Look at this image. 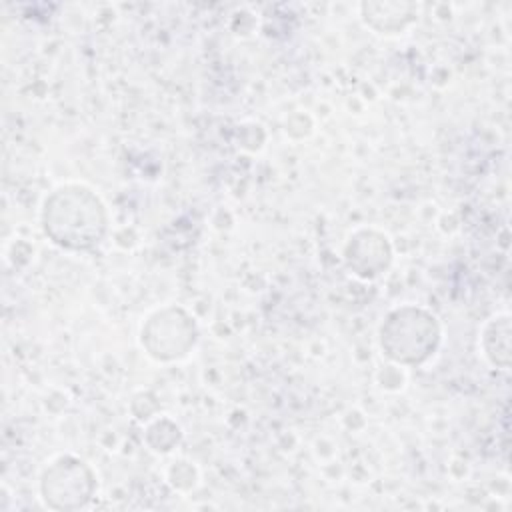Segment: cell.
<instances>
[{"label":"cell","mask_w":512,"mask_h":512,"mask_svg":"<svg viewBox=\"0 0 512 512\" xmlns=\"http://www.w3.org/2000/svg\"><path fill=\"white\" fill-rule=\"evenodd\" d=\"M42 228L60 248L92 250L102 242L108 228L106 206L86 186H60L44 200Z\"/></svg>","instance_id":"obj_1"},{"label":"cell","mask_w":512,"mask_h":512,"mask_svg":"<svg viewBox=\"0 0 512 512\" xmlns=\"http://www.w3.org/2000/svg\"><path fill=\"white\" fill-rule=\"evenodd\" d=\"M440 326L436 318L416 306L392 310L380 328V346L384 354L406 366L426 362L438 348Z\"/></svg>","instance_id":"obj_2"},{"label":"cell","mask_w":512,"mask_h":512,"mask_svg":"<svg viewBox=\"0 0 512 512\" xmlns=\"http://www.w3.org/2000/svg\"><path fill=\"white\" fill-rule=\"evenodd\" d=\"M196 342V324L182 308H164L142 328V346L156 360H178Z\"/></svg>","instance_id":"obj_3"},{"label":"cell","mask_w":512,"mask_h":512,"mask_svg":"<svg viewBox=\"0 0 512 512\" xmlns=\"http://www.w3.org/2000/svg\"><path fill=\"white\" fill-rule=\"evenodd\" d=\"M94 494L92 470L78 458L62 456L42 476V498L50 508H78Z\"/></svg>","instance_id":"obj_4"},{"label":"cell","mask_w":512,"mask_h":512,"mask_svg":"<svg viewBox=\"0 0 512 512\" xmlns=\"http://www.w3.org/2000/svg\"><path fill=\"white\" fill-rule=\"evenodd\" d=\"M346 262L354 274L374 278L390 264V246L386 236L374 230L356 232L346 246Z\"/></svg>","instance_id":"obj_5"},{"label":"cell","mask_w":512,"mask_h":512,"mask_svg":"<svg viewBox=\"0 0 512 512\" xmlns=\"http://www.w3.org/2000/svg\"><path fill=\"white\" fill-rule=\"evenodd\" d=\"M418 8L414 4L384 2V4H362V14L368 26L378 32H398L414 22Z\"/></svg>","instance_id":"obj_6"},{"label":"cell","mask_w":512,"mask_h":512,"mask_svg":"<svg viewBox=\"0 0 512 512\" xmlns=\"http://www.w3.org/2000/svg\"><path fill=\"white\" fill-rule=\"evenodd\" d=\"M482 348L488 360L494 366H508V356H510V324L508 316H496L492 318L482 332Z\"/></svg>","instance_id":"obj_7"}]
</instances>
